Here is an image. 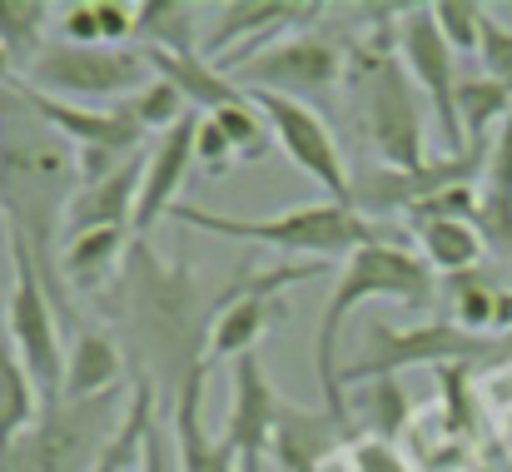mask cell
Masks as SVG:
<instances>
[{
    "label": "cell",
    "instance_id": "8",
    "mask_svg": "<svg viewBox=\"0 0 512 472\" xmlns=\"http://www.w3.org/2000/svg\"><path fill=\"white\" fill-rule=\"evenodd\" d=\"M155 80L145 50H110V45H70V40H50L40 50V60L30 65V75L20 85L40 90V95H75V100H115V95H135Z\"/></svg>",
    "mask_w": 512,
    "mask_h": 472
},
{
    "label": "cell",
    "instance_id": "28",
    "mask_svg": "<svg viewBox=\"0 0 512 472\" xmlns=\"http://www.w3.org/2000/svg\"><path fill=\"white\" fill-rule=\"evenodd\" d=\"M160 418V408H155V378H140L135 383V403H130V418H125V428L115 433V443L105 448V458L95 463V472H125L130 463H140V453H145V438H150V423Z\"/></svg>",
    "mask_w": 512,
    "mask_h": 472
},
{
    "label": "cell",
    "instance_id": "25",
    "mask_svg": "<svg viewBox=\"0 0 512 472\" xmlns=\"http://www.w3.org/2000/svg\"><path fill=\"white\" fill-rule=\"evenodd\" d=\"M45 25H50V5L45 0H0V50L10 55L15 80H25L30 65L40 60V50L50 45Z\"/></svg>",
    "mask_w": 512,
    "mask_h": 472
},
{
    "label": "cell",
    "instance_id": "5",
    "mask_svg": "<svg viewBox=\"0 0 512 472\" xmlns=\"http://www.w3.org/2000/svg\"><path fill=\"white\" fill-rule=\"evenodd\" d=\"M130 403L135 393L115 388V393L60 403L40 413L35 428L10 443V453L0 458V472H95L105 448L115 443V433L125 428Z\"/></svg>",
    "mask_w": 512,
    "mask_h": 472
},
{
    "label": "cell",
    "instance_id": "11",
    "mask_svg": "<svg viewBox=\"0 0 512 472\" xmlns=\"http://www.w3.org/2000/svg\"><path fill=\"white\" fill-rule=\"evenodd\" d=\"M254 100V110L269 120L274 130V145L289 155V164H299L314 184L329 189L334 204H348L353 199V179H348V164L339 155V140L334 130L324 125V115L304 100H289V95H269V90H244ZM353 209V204H348Z\"/></svg>",
    "mask_w": 512,
    "mask_h": 472
},
{
    "label": "cell",
    "instance_id": "33",
    "mask_svg": "<svg viewBox=\"0 0 512 472\" xmlns=\"http://www.w3.org/2000/svg\"><path fill=\"white\" fill-rule=\"evenodd\" d=\"M343 468L348 472H413V463H408L398 448H388V443L353 438V443L343 448Z\"/></svg>",
    "mask_w": 512,
    "mask_h": 472
},
{
    "label": "cell",
    "instance_id": "1",
    "mask_svg": "<svg viewBox=\"0 0 512 472\" xmlns=\"http://www.w3.org/2000/svg\"><path fill=\"white\" fill-rule=\"evenodd\" d=\"M75 189H80L75 150L20 100L15 85H0V209L5 229L25 234L50 294L65 289L55 244L65 234V209Z\"/></svg>",
    "mask_w": 512,
    "mask_h": 472
},
{
    "label": "cell",
    "instance_id": "19",
    "mask_svg": "<svg viewBox=\"0 0 512 472\" xmlns=\"http://www.w3.org/2000/svg\"><path fill=\"white\" fill-rule=\"evenodd\" d=\"M125 388V353L105 328H80L65 348V403Z\"/></svg>",
    "mask_w": 512,
    "mask_h": 472
},
{
    "label": "cell",
    "instance_id": "17",
    "mask_svg": "<svg viewBox=\"0 0 512 472\" xmlns=\"http://www.w3.org/2000/svg\"><path fill=\"white\" fill-rule=\"evenodd\" d=\"M140 184H145V155L130 159L120 174H110L100 184H80L70 209H65V239L85 234V229H130L135 224Z\"/></svg>",
    "mask_w": 512,
    "mask_h": 472
},
{
    "label": "cell",
    "instance_id": "30",
    "mask_svg": "<svg viewBox=\"0 0 512 472\" xmlns=\"http://www.w3.org/2000/svg\"><path fill=\"white\" fill-rule=\"evenodd\" d=\"M219 130H224V140L234 145V159H244V164H259V159L274 150V130H269V120L254 110V100H239V105H229V110H219V115H209Z\"/></svg>",
    "mask_w": 512,
    "mask_h": 472
},
{
    "label": "cell",
    "instance_id": "32",
    "mask_svg": "<svg viewBox=\"0 0 512 472\" xmlns=\"http://www.w3.org/2000/svg\"><path fill=\"white\" fill-rule=\"evenodd\" d=\"M478 60H483V75L498 80L512 95V30L503 20H493V10L483 20V50H478Z\"/></svg>",
    "mask_w": 512,
    "mask_h": 472
},
{
    "label": "cell",
    "instance_id": "2",
    "mask_svg": "<svg viewBox=\"0 0 512 472\" xmlns=\"http://www.w3.org/2000/svg\"><path fill=\"white\" fill-rule=\"evenodd\" d=\"M368 299H393V304H408V309H428L438 299V274L423 264V254L403 249V244H363L358 254H348L339 269V284L319 314L314 328V378H319V393H324V408L348 423V388H343V328L348 318L358 314ZM353 428V423H348Z\"/></svg>",
    "mask_w": 512,
    "mask_h": 472
},
{
    "label": "cell",
    "instance_id": "35",
    "mask_svg": "<svg viewBox=\"0 0 512 472\" xmlns=\"http://www.w3.org/2000/svg\"><path fill=\"white\" fill-rule=\"evenodd\" d=\"M95 15H100V40L110 50H125V40L135 35V5H125V0H95Z\"/></svg>",
    "mask_w": 512,
    "mask_h": 472
},
{
    "label": "cell",
    "instance_id": "29",
    "mask_svg": "<svg viewBox=\"0 0 512 472\" xmlns=\"http://www.w3.org/2000/svg\"><path fill=\"white\" fill-rule=\"evenodd\" d=\"M120 105H125V110H130V120H135L145 135H155V140H160V135H170L184 115H194V110L179 100V90H174L170 80H160V75H155L145 90H135L130 100H120Z\"/></svg>",
    "mask_w": 512,
    "mask_h": 472
},
{
    "label": "cell",
    "instance_id": "9",
    "mask_svg": "<svg viewBox=\"0 0 512 472\" xmlns=\"http://www.w3.org/2000/svg\"><path fill=\"white\" fill-rule=\"evenodd\" d=\"M348 60L334 40L304 30V35H284L274 45H264L259 55L239 60V65H224V75L239 85V90H269V95H289V100H319L329 95L343 80Z\"/></svg>",
    "mask_w": 512,
    "mask_h": 472
},
{
    "label": "cell",
    "instance_id": "3",
    "mask_svg": "<svg viewBox=\"0 0 512 472\" xmlns=\"http://www.w3.org/2000/svg\"><path fill=\"white\" fill-rule=\"evenodd\" d=\"M353 95H358V125L383 169H423V90L398 60V20H378L373 40L358 45L353 60Z\"/></svg>",
    "mask_w": 512,
    "mask_h": 472
},
{
    "label": "cell",
    "instance_id": "21",
    "mask_svg": "<svg viewBox=\"0 0 512 472\" xmlns=\"http://www.w3.org/2000/svg\"><path fill=\"white\" fill-rule=\"evenodd\" d=\"M125 244H135L130 229H85V234H70L65 249H60V274H65V289H100L115 264L125 259Z\"/></svg>",
    "mask_w": 512,
    "mask_h": 472
},
{
    "label": "cell",
    "instance_id": "34",
    "mask_svg": "<svg viewBox=\"0 0 512 472\" xmlns=\"http://www.w3.org/2000/svg\"><path fill=\"white\" fill-rule=\"evenodd\" d=\"M60 40H70V45H105V40H100L95 0H70V5L60 10Z\"/></svg>",
    "mask_w": 512,
    "mask_h": 472
},
{
    "label": "cell",
    "instance_id": "15",
    "mask_svg": "<svg viewBox=\"0 0 512 472\" xmlns=\"http://www.w3.org/2000/svg\"><path fill=\"white\" fill-rule=\"evenodd\" d=\"M348 443H353V428L339 423L324 403H319V408L284 403V413H279V423H274L269 458L279 463V472H324V463L343 458Z\"/></svg>",
    "mask_w": 512,
    "mask_h": 472
},
{
    "label": "cell",
    "instance_id": "27",
    "mask_svg": "<svg viewBox=\"0 0 512 472\" xmlns=\"http://www.w3.org/2000/svg\"><path fill=\"white\" fill-rule=\"evenodd\" d=\"M458 120H463V140L468 145L493 140L512 120V95L498 80H488V75H468L458 85Z\"/></svg>",
    "mask_w": 512,
    "mask_h": 472
},
{
    "label": "cell",
    "instance_id": "4",
    "mask_svg": "<svg viewBox=\"0 0 512 472\" xmlns=\"http://www.w3.org/2000/svg\"><path fill=\"white\" fill-rule=\"evenodd\" d=\"M170 219L219 234V239H249L279 254H314V259H348L363 244H378L373 219H363L358 209L319 199V204H299V209H279V214H259V219H239V214H214L199 204H174Z\"/></svg>",
    "mask_w": 512,
    "mask_h": 472
},
{
    "label": "cell",
    "instance_id": "16",
    "mask_svg": "<svg viewBox=\"0 0 512 472\" xmlns=\"http://www.w3.org/2000/svg\"><path fill=\"white\" fill-rule=\"evenodd\" d=\"M204 378H209V363L189 368L170 388L174 458H179V472H234V463L224 458V443L209 438L204 428Z\"/></svg>",
    "mask_w": 512,
    "mask_h": 472
},
{
    "label": "cell",
    "instance_id": "20",
    "mask_svg": "<svg viewBox=\"0 0 512 472\" xmlns=\"http://www.w3.org/2000/svg\"><path fill=\"white\" fill-rule=\"evenodd\" d=\"M418 408L413 398L403 393L398 378H373V383H353L348 388V423H353V438H373V443H398L408 438Z\"/></svg>",
    "mask_w": 512,
    "mask_h": 472
},
{
    "label": "cell",
    "instance_id": "38",
    "mask_svg": "<svg viewBox=\"0 0 512 472\" xmlns=\"http://www.w3.org/2000/svg\"><path fill=\"white\" fill-rule=\"evenodd\" d=\"M498 333H512V294L503 289V299H498Z\"/></svg>",
    "mask_w": 512,
    "mask_h": 472
},
{
    "label": "cell",
    "instance_id": "12",
    "mask_svg": "<svg viewBox=\"0 0 512 472\" xmlns=\"http://www.w3.org/2000/svg\"><path fill=\"white\" fill-rule=\"evenodd\" d=\"M279 413H284V398L274 393L259 353H244L234 363V398H229V423L219 438L234 472H259V458H269Z\"/></svg>",
    "mask_w": 512,
    "mask_h": 472
},
{
    "label": "cell",
    "instance_id": "18",
    "mask_svg": "<svg viewBox=\"0 0 512 472\" xmlns=\"http://www.w3.org/2000/svg\"><path fill=\"white\" fill-rule=\"evenodd\" d=\"M145 60H150V70L160 75V80H170L174 90H179V100L194 110V115H219V110H229V105H239V100H249L209 55H170V50H145Z\"/></svg>",
    "mask_w": 512,
    "mask_h": 472
},
{
    "label": "cell",
    "instance_id": "7",
    "mask_svg": "<svg viewBox=\"0 0 512 472\" xmlns=\"http://www.w3.org/2000/svg\"><path fill=\"white\" fill-rule=\"evenodd\" d=\"M512 343L498 338H473L453 323H418V328H393L383 318L363 323L358 348L343 358V388L353 383H373V378H393L403 368H453V363H473V358H508Z\"/></svg>",
    "mask_w": 512,
    "mask_h": 472
},
{
    "label": "cell",
    "instance_id": "22",
    "mask_svg": "<svg viewBox=\"0 0 512 472\" xmlns=\"http://www.w3.org/2000/svg\"><path fill=\"white\" fill-rule=\"evenodd\" d=\"M413 234H418V254H423V264L433 269V274H443V279H458V274H473V269H483V234H478V224H463V219H423V224H413Z\"/></svg>",
    "mask_w": 512,
    "mask_h": 472
},
{
    "label": "cell",
    "instance_id": "26",
    "mask_svg": "<svg viewBox=\"0 0 512 472\" xmlns=\"http://www.w3.org/2000/svg\"><path fill=\"white\" fill-rule=\"evenodd\" d=\"M443 299H448V323L483 338V333H498V299L503 289H493L483 279V269L473 274H458V279H443Z\"/></svg>",
    "mask_w": 512,
    "mask_h": 472
},
{
    "label": "cell",
    "instance_id": "14",
    "mask_svg": "<svg viewBox=\"0 0 512 472\" xmlns=\"http://www.w3.org/2000/svg\"><path fill=\"white\" fill-rule=\"evenodd\" d=\"M199 120L204 115H184L170 135H160L145 155V184H140V199H135V244H145L155 234L160 219H170V209L179 204V189L194 169V140H199Z\"/></svg>",
    "mask_w": 512,
    "mask_h": 472
},
{
    "label": "cell",
    "instance_id": "10",
    "mask_svg": "<svg viewBox=\"0 0 512 472\" xmlns=\"http://www.w3.org/2000/svg\"><path fill=\"white\" fill-rule=\"evenodd\" d=\"M398 60L403 70L413 75V85L423 90V100L433 105L438 125H443V140H448V155H463L468 140H463V120H458V60H453V45L443 40L438 20H433V5H403L398 15Z\"/></svg>",
    "mask_w": 512,
    "mask_h": 472
},
{
    "label": "cell",
    "instance_id": "40",
    "mask_svg": "<svg viewBox=\"0 0 512 472\" xmlns=\"http://www.w3.org/2000/svg\"><path fill=\"white\" fill-rule=\"evenodd\" d=\"M478 472H498V468H478Z\"/></svg>",
    "mask_w": 512,
    "mask_h": 472
},
{
    "label": "cell",
    "instance_id": "36",
    "mask_svg": "<svg viewBox=\"0 0 512 472\" xmlns=\"http://www.w3.org/2000/svg\"><path fill=\"white\" fill-rule=\"evenodd\" d=\"M194 159H199V164H204L209 174H224V169L234 164V145L224 140V130H219V125H214L209 115L199 120V140H194Z\"/></svg>",
    "mask_w": 512,
    "mask_h": 472
},
{
    "label": "cell",
    "instance_id": "39",
    "mask_svg": "<svg viewBox=\"0 0 512 472\" xmlns=\"http://www.w3.org/2000/svg\"><path fill=\"white\" fill-rule=\"evenodd\" d=\"M498 472H512V453H508V458H503V468H498Z\"/></svg>",
    "mask_w": 512,
    "mask_h": 472
},
{
    "label": "cell",
    "instance_id": "13",
    "mask_svg": "<svg viewBox=\"0 0 512 472\" xmlns=\"http://www.w3.org/2000/svg\"><path fill=\"white\" fill-rule=\"evenodd\" d=\"M319 15H329V5H314V0H229V5H219V25L209 30V55H229L239 45V55L229 60V65H239V60L259 55L264 45L284 40L289 30L304 35Z\"/></svg>",
    "mask_w": 512,
    "mask_h": 472
},
{
    "label": "cell",
    "instance_id": "37",
    "mask_svg": "<svg viewBox=\"0 0 512 472\" xmlns=\"http://www.w3.org/2000/svg\"><path fill=\"white\" fill-rule=\"evenodd\" d=\"M140 472H179L174 438H170V428H165V418L150 423V438H145V453H140Z\"/></svg>",
    "mask_w": 512,
    "mask_h": 472
},
{
    "label": "cell",
    "instance_id": "24",
    "mask_svg": "<svg viewBox=\"0 0 512 472\" xmlns=\"http://www.w3.org/2000/svg\"><path fill=\"white\" fill-rule=\"evenodd\" d=\"M199 10L184 0H145L135 5V40L140 50H170V55H199Z\"/></svg>",
    "mask_w": 512,
    "mask_h": 472
},
{
    "label": "cell",
    "instance_id": "23",
    "mask_svg": "<svg viewBox=\"0 0 512 472\" xmlns=\"http://www.w3.org/2000/svg\"><path fill=\"white\" fill-rule=\"evenodd\" d=\"M35 403H40V393H35V383H30V373H25L10 333L0 328V458L10 453V443L20 433L35 428V418H40Z\"/></svg>",
    "mask_w": 512,
    "mask_h": 472
},
{
    "label": "cell",
    "instance_id": "6",
    "mask_svg": "<svg viewBox=\"0 0 512 472\" xmlns=\"http://www.w3.org/2000/svg\"><path fill=\"white\" fill-rule=\"evenodd\" d=\"M5 249H10V289H5V333L40 393V408H60L65 403V348H60V318H55V294L25 244V234L5 229Z\"/></svg>",
    "mask_w": 512,
    "mask_h": 472
},
{
    "label": "cell",
    "instance_id": "31",
    "mask_svg": "<svg viewBox=\"0 0 512 472\" xmlns=\"http://www.w3.org/2000/svg\"><path fill=\"white\" fill-rule=\"evenodd\" d=\"M433 20H438L443 40L453 45V55H478V50H483L488 5H478V0H438V5H433Z\"/></svg>",
    "mask_w": 512,
    "mask_h": 472
}]
</instances>
